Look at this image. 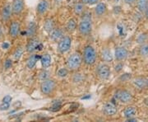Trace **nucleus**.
<instances>
[{
    "label": "nucleus",
    "mask_w": 148,
    "mask_h": 122,
    "mask_svg": "<svg viewBox=\"0 0 148 122\" xmlns=\"http://www.w3.org/2000/svg\"><path fill=\"white\" fill-rule=\"evenodd\" d=\"M24 8V0H13L12 3V12L14 14H20Z\"/></svg>",
    "instance_id": "11"
},
{
    "label": "nucleus",
    "mask_w": 148,
    "mask_h": 122,
    "mask_svg": "<svg viewBox=\"0 0 148 122\" xmlns=\"http://www.w3.org/2000/svg\"><path fill=\"white\" fill-rule=\"evenodd\" d=\"M23 51H24L23 47L18 46V47L16 49L14 54H13V57H14V59H19L21 57V55H22V54H23Z\"/></svg>",
    "instance_id": "28"
},
{
    "label": "nucleus",
    "mask_w": 148,
    "mask_h": 122,
    "mask_svg": "<svg viewBox=\"0 0 148 122\" xmlns=\"http://www.w3.org/2000/svg\"><path fill=\"white\" fill-rule=\"evenodd\" d=\"M82 74H77L74 75L73 82H75V83H77V82H82Z\"/></svg>",
    "instance_id": "36"
},
{
    "label": "nucleus",
    "mask_w": 148,
    "mask_h": 122,
    "mask_svg": "<svg viewBox=\"0 0 148 122\" xmlns=\"http://www.w3.org/2000/svg\"><path fill=\"white\" fill-rule=\"evenodd\" d=\"M49 73L48 72L46 69H45L43 71H41L40 74V79L42 80V81H44V80L45 79H49Z\"/></svg>",
    "instance_id": "30"
},
{
    "label": "nucleus",
    "mask_w": 148,
    "mask_h": 122,
    "mask_svg": "<svg viewBox=\"0 0 148 122\" xmlns=\"http://www.w3.org/2000/svg\"><path fill=\"white\" fill-rule=\"evenodd\" d=\"M12 100V97L10 95H7L3 98V102H6V103H9L10 104Z\"/></svg>",
    "instance_id": "37"
},
{
    "label": "nucleus",
    "mask_w": 148,
    "mask_h": 122,
    "mask_svg": "<svg viewBox=\"0 0 148 122\" xmlns=\"http://www.w3.org/2000/svg\"><path fill=\"white\" fill-rule=\"evenodd\" d=\"M72 45V38L69 36H64L58 41V50L60 54L67 53Z\"/></svg>",
    "instance_id": "5"
},
{
    "label": "nucleus",
    "mask_w": 148,
    "mask_h": 122,
    "mask_svg": "<svg viewBox=\"0 0 148 122\" xmlns=\"http://www.w3.org/2000/svg\"><path fill=\"white\" fill-rule=\"evenodd\" d=\"M147 87H148V79H147Z\"/></svg>",
    "instance_id": "46"
},
{
    "label": "nucleus",
    "mask_w": 148,
    "mask_h": 122,
    "mask_svg": "<svg viewBox=\"0 0 148 122\" xmlns=\"http://www.w3.org/2000/svg\"><path fill=\"white\" fill-rule=\"evenodd\" d=\"M19 33H20V23H19V21H12L10 25V28H9V35L12 38H16Z\"/></svg>",
    "instance_id": "14"
},
{
    "label": "nucleus",
    "mask_w": 148,
    "mask_h": 122,
    "mask_svg": "<svg viewBox=\"0 0 148 122\" xmlns=\"http://www.w3.org/2000/svg\"><path fill=\"white\" fill-rule=\"evenodd\" d=\"M50 34V39L53 41H58L64 36V30L60 27H54Z\"/></svg>",
    "instance_id": "12"
},
{
    "label": "nucleus",
    "mask_w": 148,
    "mask_h": 122,
    "mask_svg": "<svg viewBox=\"0 0 148 122\" xmlns=\"http://www.w3.org/2000/svg\"><path fill=\"white\" fill-rule=\"evenodd\" d=\"M48 8H49V2L47 0H41L40 1V3L36 7L37 13L40 15H43L47 12Z\"/></svg>",
    "instance_id": "18"
},
{
    "label": "nucleus",
    "mask_w": 148,
    "mask_h": 122,
    "mask_svg": "<svg viewBox=\"0 0 148 122\" xmlns=\"http://www.w3.org/2000/svg\"><path fill=\"white\" fill-rule=\"evenodd\" d=\"M100 0H80V2H82L84 4H90V5H94L99 3Z\"/></svg>",
    "instance_id": "33"
},
{
    "label": "nucleus",
    "mask_w": 148,
    "mask_h": 122,
    "mask_svg": "<svg viewBox=\"0 0 148 122\" xmlns=\"http://www.w3.org/2000/svg\"><path fill=\"white\" fill-rule=\"evenodd\" d=\"M77 27V21L74 18H71L69 19L68 22H67V25H66V31L69 32V33H73V32L76 31Z\"/></svg>",
    "instance_id": "23"
},
{
    "label": "nucleus",
    "mask_w": 148,
    "mask_h": 122,
    "mask_svg": "<svg viewBox=\"0 0 148 122\" xmlns=\"http://www.w3.org/2000/svg\"><path fill=\"white\" fill-rule=\"evenodd\" d=\"M82 20H90L91 21V13L90 12H83L82 13Z\"/></svg>",
    "instance_id": "32"
},
{
    "label": "nucleus",
    "mask_w": 148,
    "mask_h": 122,
    "mask_svg": "<svg viewBox=\"0 0 148 122\" xmlns=\"http://www.w3.org/2000/svg\"><path fill=\"white\" fill-rule=\"evenodd\" d=\"M77 29L80 35L86 37L92 32V22L90 20H82L78 24Z\"/></svg>",
    "instance_id": "6"
},
{
    "label": "nucleus",
    "mask_w": 148,
    "mask_h": 122,
    "mask_svg": "<svg viewBox=\"0 0 148 122\" xmlns=\"http://www.w3.org/2000/svg\"><path fill=\"white\" fill-rule=\"evenodd\" d=\"M128 56V51L125 47L123 46H119L115 49L114 51V59L117 61L121 62L125 60Z\"/></svg>",
    "instance_id": "8"
},
{
    "label": "nucleus",
    "mask_w": 148,
    "mask_h": 122,
    "mask_svg": "<svg viewBox=\"0 0 148 122\" xmlns=\"http://www.w3.org/2000/svg\"><path fill=\"white\" fill-rule=\"evenodd\" d=\"M40 63H41V65L44 69H47L51 65L52 59L49 54H44L43 55L40 56Z\"/></svg>",
    "instance_id": "21"
},
{
    "label": "nucleus",
    "mask_w": 148,
    "mask_h": 122,
    "mask_svg": "<svg viewBox=\"0 0 148 122\" xmlns=\"http://www.w3.org/2000/svg\"><path fill=\"white\" fill-rule=\"evenodd\" d=\"M131 79V74H123L121 76V78H120V79L122 81H127V80L130 79Z\"/></svg>",
    "instance_id": "38"
},
{
    "label": "nucleus",
    "mask_w": 148,
    "mask_h": 122,
    "mask_svg": "<svg viewBox=\"0 0 148 122\" xmlns=\"http://www.w3.org/2000/svg\"><path fill=\"white\" fill-rule=\"evenodd\" d=\"M73 10L75 14L77 15H82V13L85 11V4L82 2H77L73 6Z\"/></svg>",
    "instance_id": "24"
},
{
    "label": "nucleus",
    "mask_w": 148,
    "mask_h": 122,
    "mask_svg": "<svg viewBox=\"0 0 148 122\" xmlns=\"http://www.w3.org/2000/svg\"><path fill=\"white\" fill-rule=\"evenodd\" d=\"M54 22L52 19L50 18H47L45 20V22H44V28L45 30L48 32V33H50L52 32L53 28H54Z\"/></svg>",
    "instance_id": "25"
},
{
    "label": "nucleus",
    "mask_w": 148,
    "mask_h": 122,
    "mask_svg": "<svg viewBox=\"0 0 148 122\" xmlns=\"http://www.w3.org/2000/svg\"><path fill=\"white\" fill-rule=\"evenodd\" d=\"M9 46H10V45L8 42H3L2 44V48H3V49H8Z\"/></svg>",
    "instance_id": "41"
},
{
    "label": "nucleus",
    "mask_w": 148,
    "mask_h": 122,
    "mask_svg": "<svg viewBox=\"0 0 148 122\" xmlns=\"http://www.w3.org/2000/svg\"><path fill=\"white\" fill-rule=\"evenodd\" d=\"M82 63V56L79 52L72 54L67 59V69L70 71H76L79 69Z\"/></svg>",
    "instance_id": "2"
},
{
    "label": "nucleus",
    "mask_w": 148,
    "mask_h": 122,
    "mask_svg": "<svg viewBox=\"0 0 148 122\" xmlns=\"http://www.w3.org/2000/svg\"><path fill=\"white\" fill-rule=\"evenodd\" d=\"M9 103H6V102H3L2 104H0V110L1 111H6L9 108Z\"/></svg>",
    "instance_id": "35"
},
{
    "label": "nucleus",
    "mask_w": 148,
    "mask_h": 122,
    "mask_svg": "<svg viewBox=\"0 0 148 122\" xmlns=\"http://www.w3.org/2000/svg\"><path fill=\"white\" fill-rule=\"evenodd\" d=\"M138 53L141 56H143V57L148 56V44L147 43L142 44L138 49Z\"/></svg>",
    "instance_id": "27"
},
{
    "label": "nucleus",
    "mask_w": 148,
    "mask_h": 122,
    "mask_svg": "<svg viewBox=\"0 0 148 122\" xmlns=\"http://www.w3.org/2000/svg\"><path fill=\"white\" fill-rule=\"evenodd\" d=\"M143 103L145 104V106H147V107H148V97H147V98H145V99H144Z\"/></svg>",
    "instance_id": "42"
},
{
    "label": "nucleus",
    "mask_w": 148,
    "mask_h": 122,
    "mask_svg": "<svg viewBox=\"0 0 148 122\" xmlns=\"http://www.w3.org/2000/svg\"><path fill=\"white\" fill-rule=\"evenodd\" d=\"M62 0H55V2H56V3H59L60 2H61Z\"/></svg>",
    "instance_id": "45"
},
{
    "label": "nucleus",
    "mask_w": 148,
    "mask_h": 122,
    "mask_svg": "<svg viewBox=\"0 0 148 122\" xmlns=\"http://www.w3.org/2000/svg\"><path fill=\"white\" fill-rule=\"evenodd\" d=\"M101 59L105 62H110L113 60V54L109 48L105 47L102 49L101 52Z\"/></svg>",
    "instance_id": "19"
},
{
    "label": "nucleus",
    "mask_w": 148,
    "mask_h": 122,
    "mask_svg": "<svg viewBox=\"0 0 148 122\" xmlns=\"http://www.w3.org/2000/svg\"><path fill=\"white\" fill-rule=\"evenodd\" d=\"M148 6V0H137V8L141 12H145Z\"/></svg>",
    "instance_id": "26"
},
{
    "label": "nucleus",
    "mask_w": 148,
    "mask_h": 122,
    "mask_svg": "<svg viewBox=\"0 0 148 122\" xmlns=\"http://www.w3.org/2000/svg\"><path fill=\"white\" fill-rule=\"evenodd\" d=\"M123 1L127 5H132L136 2V0H123Z\"/></svg>",
    "instance_id": "40"
},
{
    "label": "nucleus",
    "mask_w": 148,
    "mask_h": 122,
    "mask_svg": "<svg viewBox=\"0 0 148 122\" xmlns=\"http://www.w3.org/2000/svg\"><path fill=\"white\" fill-rule=\"evenodd\" d=\"M40 59V56H39L38 54H32L31 55L27 61V66L28 69H32L36 64V62Z\"/></svg>",
    "instance_id": "22"
},
{
    "label": "nucleus",
    "mask_w": 148,
    "mask_h": 122,
    "mask_svg": "<svg viewBox=\"0 0 148 122\" xmlns=\"http://www.w3.org/2000/svg\"><path fill=\"white\" fill-rule=\"evenodd\" d=\"M21 106V102L20 101H16L15 104H13V106L14 107H18V106Z\"/></svg>",
    "instance_id": "43"
},
{
    "label": "nucleus",
    "mask_w": 148,
    "mask_h": 122,
    "mask_svg": "<svg viewBox=\"0 0 148 122\" xmlns=\"http://www.w3.org/2000/svg\"><path fill=\"white\" fill-rule=\"evenodd\" d=\"M115 98L119 101H120L121 103L123 104H127L129 102L132 101V94L129 92V91L126 90V89H119L115 92Z\"/></svg>",
    "instance_id": "4"
},
{
    "label": "nucleus",
    "mask_w": 148,
    "mask_h": 122,
    "mask_svg": "<svg viewBox=\"0 0 148 122\" xmlns=\"http://www.w3.org/2000/svg\"><path fill=\"white\" fill-rule=\"evenodd\" d=\"M123 68V64H122V63H120V62H119V63L117 64L116 66H115L114 69H115L116 72H120Z\"/></svg>",
    "instance_id": "39"
},
{
    "label": "nucleus",
    "mask_w": 148,
    "mask_h": 122,
    "mask_svg": "<svg viewBox=\"0 0 148 122\" xmlns=\"http://www.w3.org/2000/svg\"><path fill=\"white\" fill-rule=\"evenodd\" d=\"M82 56V62H84L86 65L87 66L93 65L95 63L96 58H97L95 48L90 45H86Z\"/></svg>",
    "instance_id": "1"
},
{
    "label": "nucleus",
    "mask_w": 148,
    "mask_h": 122,
    "mask_svg": "<svg viewBox=\"0 0 148 122\" xmlns=\"http://www.w3.org/2000/svg\"><path fill=\"white\" fill-rule=\"evenodd\" d=\"M94 12H95V15L96 17L104 16L107 12V6L105 3H96Z\"/></svg>",
    "instance_id": "15"
},
{
    "label": "nucleus",
    "mask_w": 148,
    "mask_h": 122,
    "mask_svg": "<svg viewBox=\"0 0 148 122\" xmlns=\"http://www.w3.org/2000/svg\"><path fill=\"white\" fill-rule=\"evenodd\" d=\"M107 1H111V0H107Z\"/></svg>",
    "instance_id": "47"
},
{
    "label": "nucleus",
    "mask_w": 148,
    "mask_h": 122,
    "mask_svg": "<svg viewBox=\"0 0 148 122\" xmlns=\"http://www.w3.org/2000/svg\"><path fill=\"white\" fill-rule=\"evenodd\" d=\"M132 83L134 86L140 90H143L147 87V79L143 77H138V78L134 79Z\"/></svg>",
    "instance_id": "13"
},
{
    "label": "nucleus",
    "mask_w": 148,
    "mask_h": 122,
    "mask_svg": "<svg viewBox=\"0 0 148 122\" xmlns=\"http://www.w3.org/2000/svg\"><path fill=\"white\" fill-rule=\"evenodd\" d=\"M102 112L107 116H114L117 114L118 109H117V106L114 104H113L112 102H108L103 106Z\"/></svg>",
    "instance_id": "9"
},
{
    "label": "nucleus",
    "mask_w": 148,
    "mask_h": 122,
    "mask_svg": "<svg viewBox=\"0 0 148 122\" xmlns=\"http://www.w3.org/2000/svg\"><path fill=\"white\" fill-rule=\"evenodd\" d=\"M56 88V83L53 79H45L40 84V91L44 95H50Z\"/></svg>",
    "instance_id": "3"
},
{
    "label": "nucleus",
    "mask_w": 148,
    "mask_h": 122,
    "mask_svg": "<svg viewBox=\"0 0 148 122\" xmlns=\"http://www.w3.org/2000/svg\"><path fill=\"white\" fill-rule=\"evenodd\" d=\"M36 25L34 21H31L28 26H27V29L26 30V34L29 38L34 37L36 34Z\"/></svg>",
    "instance_id": "20"
},
{
    "label": "nucleus",
    "mask_w": 148,
    "mask_h": 122,
    "mask_svg": "<svg viewBox=\"0 0 148 122\" xmlns=\"http://www.w3.org/2000/svg\"><path fill=\"white\" fill-rule=\"evenodd\" d=\"M145 16L147 17V18H148V6H147V9H146V11H145Z\"/></svg>",
    "instance_id": "44"
},
{
    "label": "nucleus",
    "mask_w": 148,
    "mask_h": 122,
    "mask_svg": "<svg viewBox=\"0 0 148 122\" xmlns=\"http://www.w3.org/2000/svg\"><path fill=\"white\" fill-rule=\"evenodd\" d=\"M123 116L125 117L126 119L132 118V117L136 116V115L138 114V110H137V108H136L135 106H127V107L123 110Z\"/></svg>",
    "instance_id": "16"
},
{
    "label": "nucleus",
    "mask_w": 148,
    "mask_h": 122,
    "mask_svg": "<svg viewBox=\"0 0 148 122\" xmlns=\"http://www.w3.org/2000/svg\"><path fill=\"white\" fill-rule=\"evenodd\" d=\"M111 70L110 66L106 64H101L96 68V74L101 80H107L110 77Z\"/></svg>",
    "instance_id": "7"
},
{
    "label": "nucleus",
    "mask_w": 148,
    "mask_h": 122,
    "mask_svg": "<svg viewBox=\"0 0 148 122\" xmlns=\"http://www.w3.org/2000/svg\"><path fill=\"white\" fill-rule=\"evenodd\" d=\"M12 66V59H8L5 61V63H4V68L6 69H10Z\"/></svg>",
    "instance_id": "34"
},
{
    "label": "nucleus",
    "mask_w": 148,
    "mask_h": 122,
    "mask_svg": "<svg viewBox=\"0 0 148 122\" xmlns=\"http://www.w3.org/2000/svg\"><path fill=\"white\" fill-rule=\"evenodd\" d=\"M69 70L67 68H61L57 71V75L60 78H65L69 74Z\"/></svg>",
    "instance_id": "29"
},
{
    "label": "nucleus",
    "mask_w": 148,
    "mask_h": 122,
    "mask_svg": "<svg viewBox=\"0 0 148 122\" xmlns=\"http://www.w3.org/2000/svg\"><path fill=\"white\" fill-rule=\"evenodd\" d=\"M39 45H40V41H39L38 38H36V37L30 38L27 44L26 50H27V51L28 53H32L36 50H37Z\"/></svg>",
    "instance_id": "10"
},
{
    "label": "nucleus",
    "mask_w": 148,
    "mask_h": 122,
    "mask_svg": "<svg viewBox=\"0 0 148 122\" xmlns=\"http://www.w3.org/2000/svg\"><path fill=\"white\" fill-rule=\"evenodd\" d=\"M147 35H146V34H142V35H140L138 37L137 41H138V43H139V44H144V43H146V41H147Z\"/></svg>",
    "instance_id": "31"
},
{
    "label": "nucleus",
    "mask_w": 148,
    "mask_h": 122,
    "mask_svg": "<svg viewBox=\"0 0 148 122\" xmlns=\"http://www.w3.org/2000/svg\"><path fill=\"white\" fill-rule=\"evenodd\" d=\"M12 6L8 3L6 4L3 10H2V12H1V17H2V20L3 21H7L9 20V18L11 17V14H12Z\"/></svg>",
    "instance_id": "17"
}]
</instances>
